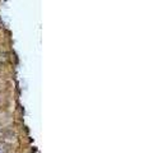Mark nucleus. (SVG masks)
I'll use <instances>...</instances> for the list:
<instances>
[{"label":"nucleus","instance_id":"obj_1","mask_svg":"<svg viewBox=\"0 0 145 153\" xmlns=\"http://www.w3.org/2000/svg\"><path fill=\"white\" fill-rule=\"evenodd\" d=\"M0 153H7V147L4 144H0Z\"/></svg>","mask_w":145,"mask_h":153}]
</instances>
